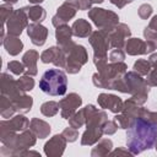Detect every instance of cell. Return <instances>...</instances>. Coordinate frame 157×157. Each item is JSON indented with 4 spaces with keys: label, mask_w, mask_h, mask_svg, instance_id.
I'll return each mask as SVG.
<instances>
[{
    "label": "cell",
    "mask_w": 157,
    "mask_h": 157,
    "mask_svg": "<svg viewBox=\"0 0 157 157\" xmlns=\"http://www.w3.org/2000/svg\"><path fill=\"white\" fill-rule=\"evenodd\" d=\"M69 124L70 126L75 128V129H80L82 125L86 124V115H85V109H80L78 112H76L70 119H69Z\"/></svg>",
    "instance_id": "cell-33"
},
{
    "label": "cell",
    "mask_w": 157,
    "mask_h": 157,
    "mask_svg": "<svg viewBox=\"0 0 157 157\" xmlns=\"http://www.w3.org/2000/svg\"><path fill=\"white\" fill-rule=\"evenodd\" d=\"M156 44H157V40H156Z\"/></svg>",
    "instance_id": "cell-50"
},
{
    "label": "cell",
    "mask_w": 157,
    "mask_h": 157,
    "mask_svg": "<svg viewBox=\"0 0 157 157\" xmlns=\"http://www.w3.org/2000/svg\"><path fill=\"white\" fill-rule=\"evenodd\" d=\"M109 155H112V156H119V155H132L129 150H124V147H118L117 150H114V151H112Z\"/></svg>",
    "instance_id": "cell-44"
},
{
    "label": "cell",
    "mask_w": 157,
    "mask_h": 157,
    "mask_svg": "<svg viewBox=\"0 0 157 157\" xmlns=\"http://www.w3.org/2000/svg\"><path fill=\"white\" fill-rule=\"evenodd\" d=\"M92 4H102L104 0H90Z\"/></svg>",
    "instance_id": "cell-48"
},
{
    "label": "cell",
    "mask_w": 157,
    "mask_h": 157,
    "mask_svg": "<svg viewBox=\"0 0 157 157\" xmlns=\"http://www.w3.org/2000/svg\"><path fill=\"white\" fill-rule=\"evenodd\" d=\"M155 148H156V151H157V141H156V144H155Z\"/></svg>",
    "instance_id": "cell-49"
},
{
    "label": "cell",
    "mask_w": 157,
    "mask_h": 157,
    "mask_svg": "<svg viewBox=\"0 0 157 157\" xmlns=\"http://www.w3.org/2000/svg\"><path fill=\"white\" fill-rule=\"evenodd\" d=\"M148 61H150V64H151V66H152V67L157 66V53L151 54V55H150V58H148Z\"/></svg>",
    "instance_id": "cell-45"
},
{
    "label": "cell",
    "mask_w": 157,
    "mask_h": 157,
    "mask_svg": "<svg viewBox=\"0 0 157 157\" xmlns=\"http://www.w3.org/2000/svg\"><path fill=\"white\" fill-rule=\"evenodd\" d=\"M71 29H72V34L75 37H78V38H88L92 33V26L88 21L83 20V18H78L76 20L72 26H71Z\"/></svg>",
    "instance_id": "cell-25"
},
{
    "label": "cell",
    "mask_w": 157,
    "mask_h": 157,
    "mask_svg": "<svg viewBox=\"0 0 157 157\" xmlns=\"http://www.w3.org/2000/svg\"><path fill=\"white\" fill-rule=\"evenodd\" d=\"M113 148V142L110 139H102L96 145V147L92 148L91 156L92 157H102V156H108L112 152Z\"/></svg>",
    "instance_id": "cell-28"
},
{
    "label": "cell",
    "mask_w": 157,
    "mask_h": 157,
    "mask_svg": "<svg viewBox=\"0 0 157 157\" xmlns=\"http://www.w3.org/2000/svg\"><path fill=\"white\" fill-rule=\"evenodd\" d=\"M88 17L92 20V22L96 25L98 29H105V31H113L114 27L119 23V16L101 7H92L88 10Z\"/></svg>",
    "instance_id": "cell-8"
},
{
    "label": "cell",
    "mask_w": 157,
    "mask_h": 157,
    "mask_svg": "<svg viewBox=\"0 0 157 157\" xmlns=\"http://www.w3.org/2000/svg\"><path fill=\"white\" fill-rule=\"evenodd\" d=\"M126 146L132 155H139L155 147L157 141V124L151 119L150 110L142 107L141 113L126 129Z\"/></svg>",
    "instance_id": "cell-1"
},
{
    "label": "cell",
    "mask_w": 157,
    "mask_h": 157,
    "mask_svg": "<svg viewBox=\"0 0 157 157\" xmlns=\"http://www.w3.org/2000/svg\"><path fill=\"white\" fill-rule=\"evenodd\" d=\"M59 108H60V104H59L58 102L48 101V102H44V103L40 105V113H42L44 117H54V115L58 114Z\"/></svg>",
    "instance_id": "cell-31"
},
{
    "label": "cell",
    "mask_w": 157,
    "mask_h": 157,
    "mask_svg": "<svg viewBox=\"0 0 157 157\" xmlns=\"http://www.w3.org/2000/svg\"><path fill=\"white\" fill-rule=\"evenodd\" d=\"M5 4H11V5H13V4H16L17 2V0H2Z\"/></svg>",
    "instance_id": "cell-47"
},
{
    "label": "cell",
    "mask_w": 157,
    "mask_h": 157,
    "mask_svg": "<svg viewBox=\"0 0 157 157\" xmlns=\"http://www.w3.org/2000/svg\"><path fill=\"white\" fill-rule=\"evenodd\" d=\"M7 97V96H6ZM15 110L17 113H21V114H25L27 112H29L32 109V105H33V98L28 94H26V92H22L20 93L18 96L13 97L10 99Z\"/></svg>",
    "instance_id": "cell-22"
},
{
    "label": "cell",
    "mask_w": 157,
    "mask_h": 157,
    "mask_svg": "<svg viewBox=\"0 0 157 157\" xmlns=\"http://www.w3.org/2000/svg\"><path fill=\"white\" fill-rule=\"evenodd\" d=\"M7 69H9L13 75H22V74H25V71H26V67H25L23 63H22V61L20 63V61H17V60L9 61Z\"/></svg>",
    "instance_id": "cell-35"
},
{
    "label": "cell",
    "mask_w": 157,
    "mask_h": 157,
    "mask_svg": "<svg viewBox=\"0 0 157 157\" xmlns=\"http://www.w3.org/2000/svg\"><path fill=\"white\" fill-rule=\"evenodd\" d=\"M86 115V130L81 137L82 146H92L97 144L103 136V124L108 120V115L104 110H99L93 104H88L85 108Z\"/></svg>",
    "instance_id": "cell-2"
},
{
    "label": "cell",
    "mask_w": 157,
    "mask_h": 157,
    "mask_svg": "<svg viewBox=\"0 0 157 157\" xmlns=\"http://www.w3.org/2000/svg\"><path fill=\"white\" fill-rule=\"evenodd\" d=\"M59 104H60V115H61V118L69 120L77 112V109L81 107L82 98L77 93L71 92L65 98L60 99Z\"/></svg>",
    "instance_id": "cell-12"
},
{
    "label": "cell",
    "mask_w": 157,
    "mask_h": 157,
    "mask_svg": "<svg viewBox=\"0 0 157 157\" xmlns=\"http://www.w3.org/2000/svg\"><path fill=\"white\" fill-rule=\"evenodd\" d=\"M4 48L6 49V52L12 55V56H16L18 55L22 49H23V43L22 40L17 37V36H11V34H7L5 36V38L1 40Z\"/></svg>",
    "instance_id": "cell-24"
},
{
    "label": "cell",
    "mask_w": 157,
    "mask_h": 157,
    "mask_svg": "<svg viewBox=\"0 0 157 157\" xmlns=\"http://www.w3.org/2000/svg\"><path fill=\"white\" fill-rule=\"evenodd\" d=\"M77 10H82V11H85V10H90L91 9V5H92V2L90 1V0H69Z\"/></svg>",
    "instance_id": "cell-41"
},
{
    "label": "cell",
    "mask_w": 157,
    "mask_h": 157,
    "mask_svg": "<svg viewBox=\"0 0 157 157\" xmlns=\"http://www.w3.org/2000/svg\"><path fill=\"white\" fill-rule=\"evenodd\" d=\"M63 50L66 54V65L64 67L66 70V72L72 74V75L80 72L81 67L88 60L87 50L85 49V47L72 43L69 47L63 48Z\"/></svg>",
    "instance_id": "cell-7"
},
{
    "label": "cell",
    "mask_w": 157,
    "mask_h": 157,
    "mask_svg": "<svg viewBox=\"0 0 157 157\" xmlns=\"http://www.w3.org/2000/svg\"><path fill=\"white\" fill-rule=\"evenodd\" d=\"M38 59H39V53L37 50L29 49L23 54L22 63L26 67V71H25L26 75H29V76H36L37 75V72H38V70H37Z\"/></svg>",
    "instance_id": "cell-21"
},
{
    "label": "cell",
    "mask_w": 157,
    "mask_h": 157,
    "mask_svg": "<svg viewBox=\"0 0 157 157\" xmlns=\"http://www.w3.org/2000/svg\"><path fill=\"white\" fill-rule=\"evenodd\" d=\"M22 92L23 91L18 87L17 81H15L11 75H9L6 72L1 74V94H5L11 99Z\"/></svg>",
    "instance_id": "cell-20"
},
{
    "label": "cell",
    "mask_w": 157,
    "mask_h": 157,
    "mask_svg": "<svg viewBox=\"0 0 157 157\" xmlns=\"http://www.w3.org/2000/svg\"><path fill=\"white\" fill-rule=\"evenodd\" d=\"M39 88L42 92L49 96H64L67 90L66 74L60 69L47 70L39 81Z\"/></svg>",
    "instance_id": "cell-4"
},
{
    "label": "cell",
    "mask_w": 157,
    "mask_h": 157,
    "mask_svg": "<svg viewBox=\"0 0 157 157\" xmlns=\"http://www.w3.org/2000/svg\"><path fill=\"white\" fill-rule=\"evenodd\" d=\"M112 32V31H110ZM109 31L98 29L91 33L88 37V42L93 48V64L96 67L104 65L108 63V49L110 48L109 42Z\"/></svg>",
    "instance_id": "cell-5"
},
{
    "label": "cell",
    "mask_w": 157,
    "mask_h": 157,
    "mask_svg": "<svg viewBox=\"0 0 157 157\" xmlns=\"http://www.w3.org/2000/svg\"><path fill=\"white\" fill-rule=\"evenodd\" d=\"M98 72L93 74L92 76V81L93 85L98 88H107V90H112V86L114 83V81L121 78L125 72L128 71V66L124 61H119V63H105L102 66L97 67Z\"/></svg>",
    "instance_id": "cell-3"
},
{
    "label": "cell",
    "mask_w": 157,
    "mask_h": 157,
    "mask_svg": "<svg viewBox=\"0 0 157 157\" xmlns=\"http://www.w3.org/2000/svg\"><path fill=\"white\" fill-rule=\"evenodd\" d=\"M0 12H1V20H2V28H5V25H6L7 20H9V17L13 12L12 5L11 4H2L0 6Z\"/></svg>",
    "instance_id": "cell-36"
},
{
    "label": "cell",
    "mask_w": 157,
    "mask_h": 157,
    "mask_svg": "<svg viewBox=\"0 0 157 157\" xmlns=\"http://www.w3.org/2000/svg\"><path fill=\"white\" fill-rule=\"evenodd\" d=\"M33 76H29V75H23V76H21L18 80H17V85H18V87L23 91V92H28V91H31V90H33V87H34V80L32 78Z\"/></svg>",
    "instance_id": "cell-34"
},
{
    "label": "cell",
    "mask_w": 157,
    "mask_h": 157,
    "mask_svg": "<svg viewBox=\"0 0 157 157\" xmlns=\"http://www.w3.org/2000/svg\"><path fill=\"white\" fill-rule=\"evenodd\" d=\"M131 31L128 25L125 23H118L114 29L109 33V42L112 48H119L123 49L125 47L126 40L130 38Z\"/></svg>",
    "instance_id": "cell-15"
},
{
    "label": "cell",
    "mask_w": 157,
    "mask_h": 157,
    "mask_svg": "<svg viewBox=\"0 0 157 157\" xmlns=\"http://www.w3.org/2000/svg\"><path fill=\"white\" fill-rule=\"evenodd\" d=\"M152 12H153V9L150 4H142L137 10V13H139L140 18H142V20H147L152 15Z\"/></svg>",
    "instance_id": "cell-39"
},
{
    "label": "cell",
    "mask_w": 157,
    "mask_h": 157,
    "mask_svg": "<svg viewBox=\"0 0 157 157\" xmlns=\"http://www.w3.org/2000/svg\"><path fill=\"white\" fill-rule=\"evenodd\" d=\"M16 113L11 101L5 94H1L0 97V114L2 118H11Z\"/></svg>",
    "instance_id": "cell-29"
},
{
    "label": "cell",
    "mask_w": 157,
    "mask_h": 157,
    "mask_svg": "<svg viewBox=\"0 0 157 157\" xmlns=\"http://www.w3.org/2000/svg\"><path fill=\"white\" fill-rule=\"evenodd\" d=\"M123 78L128 86L131 98L139 105H142L147 101L148 92H150V86L147 85L146 78H142V76L135 71H126Z\"/></svg>",
    "instance_id": "cell-6"
},
{
    "label": "cell",
    "mask_w": 157,
    "mask_h": 157,
    "mask_svg": "<svg viewBox=\"0 0 157 157\" xmlns=\"http://www.w3.org/2000/svg\"><path fill=\"white\" fill-rule=\"evenodd\" d=\"M29 128L39 139H45L50 134V125L39 118H32L29 123Z\"/></svg>",
    "instance_id": "cell-26"
},
{
    "label": "cell",
    "mask_w": 157,
    "mask_h": 157,
    "mask_svg": "<svg viewBox=\"0 0 157 157\" xmlns=\"http://www.w3.org/2000/svg\"><path fill=\"white\" fill-rule=\"evenodd\" d=\"M113 5H115L118 9H123L125 5H128V4H130V2H132L134 0H109Z\"/></svg>",
    "instance_id": "cell-43"
},
{
    "label": "cell",
    "mask_w": 157,
    "mask_h": 157,
    "mask_svg": "<svg viewBox=\"0 0 157 157\" xmlns=\"http://www.w3.org/2000/svg\"><path fill=\"white\" fill-rule=\"evenodd\" d=\"M31 4H33V5H38V4H42L44 0H28Z\"/></svg>",
    "instance_id": "cell-46"
},
{
    "label": "cell",
    "mask_w": 157,
    "mask_h": 157,
    "mask_svg": "<svg viewBox=\"0 0 157 157\" xmlns=\"http://www.w3.org/2000/svg\"><path fill=\"white\" fill-rule=\"evenodd\" d=\"M125 59V53L123 52V49L119 48H114L110 53H109V61L110 63H119V61H124Z\"/></svg>",
    "instance_id": "cell-38"
},
{
    "label": "cell",
    "mask_w": 157,
    "mask_h": 157,
    "mask_svg": "<svg viewBox=\"0 0 157 157\" xmlns=\"http://www.w3.org/2000/svg\"><path fill=\"white\" fill-rule=\"evenodd\" d=\"M23 10L27 13L28 20H31L33 23H42L45 20L47 12L45 10L39 5H32V6H25Z\"/></svg>",
    "instance_id": "cell-27"
},
{
    "label": "cell",
    "mask_w": 157,
    "mask_h": 157,
    "mask_svg": "<svg viewBox=\"0 0 157 157\" xmlns=\"http://www.w3.org/2000/svg\"><path fill=\"white\" fill-rule=\"evenodd\" d=\"M125 53L129 55H144L150 54L157 49L155 40H142L140 38H129L125 43Z\"/></svg>",
    "instance_id": "cell-11"
},
{
    "label": "cell",
    "mask_w": 157,
    "mask_h": 157,
    "mask_svg": "<svg viewBox=\"0 0 157 157\" xmlns=\"http://www.w3.org/2000/svg\"><path fill=\"white\" fill-rule=\"evenodd\" d=\"M29 120L21 113L11 117V119L0 121V132H21L29 128Z\"/></svg>",
    "instance_id": "cell-14"
},
{
    "label": "cell",
    "mask_w": 157,
    "mask_h": 157,
    "mask_svg": "<svg viewBox=\"0 0 157 157\" xmlns=\"http://www.w3.org/2000/svg\"><path fill=\"white\" fill-rule=\"evenodd\" d=\"M61 134L64 135V137L66 139L67 142H74V141H76L77 137H78V131H77V129H75V128H72V126L65 128Z\"/></svg>",
    "instance_id": "cell-37"
},
{
    "label": "cell",
    "mask_w": 157,
    "mask_h": 157,
    "mask_svg": "<svg viewBox=\"0 0 157 157\" xmlns=\"http://www.w3.org/2000/svg\"><path fill=\"white\" fill-rule=\"evenodd\" d=\"M118 124L115 120H107L104 124H103V132L107 134V135H113L115 134V131L118 130Z\"/></svg>",
    "instance_id": "cell-40"
},
{
    "label": "cell",
    "mask_w": 157,
    "mask_h": 157,
    "mask_svg": "<svg viewBox=\"0 0 157 157\" xmlns=\"http://www.w3.org/2000/svg\"><path fill=\"white\" fill-rule=\"evenodd\" d=\"M144 37L146 40H157V15H155L151 20L147 27L144 29Z\"/></svg>",
    "instance_id": "cell-30"
},
{
    "label": "cell",
    "mask_w": 157,
    "mask_h": 157,
    "mask_svg": "<svg viewBox=\"0 0 157 157\" xmlns=\"http://www.w3.org/2000/svg\"><path fill=\"white\" fill-rule=\"evenodd\" d=\"M146 82L150 87H157V66L151 69V71L147 75Z\"/></svg>",
    "instance_id": "cell-42"
},
{
    "label": "cell",
    "mask_w": 157,
    "mask_h": 157,
    "mask_svg": "<svg viewBox=\"0 0 157 157\" xmlns=\"http://www.w3.org/2000/svg\"><path fill=\"white\" fill-rule=\"evenodd\" d=\"M141 109H142L141 105H139L132 98H129L124 102L121 112L114 117V120L117 121V124L120 129L126 130L131 125L134 119L141 113Z\"/></svg>",
    "instance_id": "cell-9"
},
{
    "label": "cell",
    "mask_w": 157,
    "mask_h": 157,
    "mask_svg": "<svg viewBox=\"0 0 157 157\" xmlns=\"http://www.w3.org/2000/svg\"><path fill=\"white\" fill-rule=\"evenodd\" d=\"M72 36H74L72 29L67 25L58 26L56 29H55V39H56L58 45L61 47V48H66V47H69L70 44L74 43V40L71 39Z\"/></svg>",
    "instance_id": "cell-23"
},
{
    "label": "cell",
    "mask_w": 157,
    "mask_h": 157,
    "mask_svg": "<svg viewBox=\"0 0 157 157\" xmlns=\"http://www.w3.org/2000/svg\"><path fill=\"white\" fill-rule=\"evenodd\" d=\"M27 26H28V17L23 7L18 10H13V12L11 13V16L9 17L5 25L7 29V34L17 36V37L22 33L25 28H27Z\"/></svg>",
    "instance_id": "cell-10"
},
{
    "label": "cell",
    "mask_w": 157,
    "mask_h": 157,
    "mask_svg": "<svg viewBox=\"0 0 157 157\" xmlns=\"http://www.w3.org/2000/svg\"><path fill=\"white\" fill-rule=\"evenodd\" d=\"M132 69H134V71H135V72H137L139 75H141V76H147V75H148V72L151 71L152 66H151V64H150V61H148V60L139 59L137 61H135V63H134Z\"/></svg>",
    "instance_id": "cell-32"
},
{
    "label": "cell",
    "mask_w": 157,
    "mask_h": 157,
    "mask_svg": "<svg viewBox=\"0 0 157 157\" xmlns=\"http://www.w3.org/2000/svg\"><path fill=\"white\" fill-rule=\"evenodd\" d=\"M27 34L34 45L42 47L48 38V29L42 23H33L32 22L27 26Z\"/></svg>",
    "instance_id": "cell-19"
},
{
    "label": "cell",
    "mask_w": 157,
    "mask_h": 157,
    "mask_svg": "<svg viewBox=\"0 0 157 157\" xmlns=\"http://www.w3.org/2000/svg\"><path fill=\"white\" fill-rule=\"evenodd\" d=\"M66 144H67V141L63 134L54 135L48 142H45L44 153L48 157H60L65 151Z\"/></svg>",
    "instance_id": "cell-17"
},
{
    "label": "cell",
    "mask_w": 157,
    "mask_h": 157,
    "mask_svg": "<svg viewBox=\"0 0 157 157\" xmlns=\"http://www.w3.org/2000/svg\"><path fill=\"white\" fill-rule=\"evenodd\" d=\"M98 104L102 109H109L110 112L118 114L121 112L124 102L115 94H109V93H101L97 98Z\"/></svg>",
    "instance_id": "cell-18"
},
{
    "label": "cell",
    "mask_w": 157,
    "mask_h": 157,
    "mask_svg": "<svg viewBox=\"0 0 157 157\" xmlns=\"http://www.w3.org/2000/svg\"><path fill=\"white\" fill-rule=\"evenodd\" d=\"M40 60L44 64H54L58 67H65L66 65V54L63 50L61 47L59 45H54L50 47L48 49H45L42 54H40Z\"/></svg>",
    "instance_id": "cell-13"
},
{
    "label": "cell",
    "mask_w": 157,
    "mask_h": 157,
    "mask_svg": "<svg viewBox=\"0 0 157 157\" xmlns=\"http://www.w3.org/2000/svg\"><path fill=\"white\" fill-rule=\"evenodd\" d=\"M76 11H77V9L69 0H66L63 5H60L58 7L56 13L53 16V18H52L53 26L58 27V26H61V25H66V22H69L70 20H72L75 17Z\"/></svg>",
    "instance_id": "cell-16"
}]
</instances>
